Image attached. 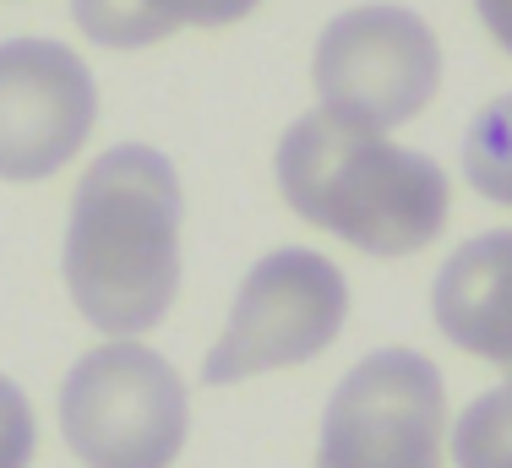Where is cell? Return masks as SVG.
<instances>
[{
  "instance_id": "1",
  "label": "cell",
  "mask_w": 512,
  "mask_h": 468,
  "mask_svg": "<svg viewBox=\"0 0 512 468\" xmlns=\"http://www.w3.org/2000/svg\"><path fill=\"white\" fill-rule=\"evenodd\" d=\"M66 289L109 338L164 322L180 289V175L164 153L126 142L88 164L66 224Z\"/></svg>"
},
{
  "instance_id": "2",
  "label": "cell",
  "mask_w": 512,
  "mask_h": 468,
  "mask_svg": "<svg viewBox=\"0 0 512 468\" xmlns=\"http://www.w3.org/2000/svg\"><path fill=\"white\" fill-rule=\"evenodd\" d=\"M278 186L306 224L365 256H414L447 224V175L425 153L393 147L327 109L300 115L278 142Z\"/></svg>"
},
{
  "instance_id": "3",
  "label": "cell",
  "mask_w": 512,
  "mask_h": 468,
  "mask_svg": "<svg viewBox=\"0 0 512 468\" xmlns=\"http://www.w3.org/2000/svg\"><path fill=\"white\" fill-rule=\"evenodd\" d=\"M60 430L88 468H169L186 447V381L142 343H104L71 365Z\"/></svg>"
},
{
  "instance_id": "4",
  "label": "cell",
  "mask_w": 512,
  "mask_h": 468,
  "mask_svg": "<svg viewBox=\"0 0 512 468\" xmlns=\"http://www.w3.org/2000/svg\"><path fill=\"white\" fill-rule=\"evenodd\" d=\"M349 316V283L316 251H273L246 273L224 338L207 349L202 381L235 387L262 371L306 365L338 338Z\"/></svg>"
},
{
  "instance_id": "5",
  "label": "cell",
  "mask_w": 512,
  "mask_h": 468,
  "mask_svg": "<svg viewBox=\"0 0 512 468\" xmlns=\"http://www.w3.org/2000/svg\"><path fill=\"white\" fill-rule=\"evenodd\" d=\"M311 77L333 120H349L360 131H393L442 88V49L414 11L360 6L327 22Z\"/></svg>"
},
{
  "instance_id": "6",
  "label": "cell",
  "mask_w": 512,
  "mask_h": 468,
  "mask_svg": "<svg viewBox=\"0 0 512 468\" xmlns=\"http://www.w3.org/2000/svg\"><path fill=\"white\" fill-rule=\"evenodd\" d=\"M442 376L414 349H376L338 381L316 468H442Z\"/></svg>"
},
{
  "instance_id": "7",
  "label": "cell",
  "mask_w": 512,
  "mask_h": 468,
  "mask_svg": "<svg viewBox=\"0 0 512 468\" xmlns=\"http://www.w3.org/2000/svg\"><path fill=\"white\" fill-rule=\"evenodd\" d=\"M99 88L93 71L55 39L0 44V180H44L82 153Z\"/></svg>"
},
{
  "instance_id": "8",
  "label": "cell",
  "mask_w": 512,
  "mask_h": 468,
  "mask_svg": "<svg viewBox=\"0 0 512 468\" xmlns=\"http://www.w3.org/2000/svg\"><path fill=\"white\" fill-rule=\"evenodd\" d=\"M431 311L463 354H480L512 376V229L480 234L447 256L431 289Z\"/></svg>"
},
{
  "instance_id": "9",
  "label": "cell",
  "mask_w": 512,
  "mask_h": 468,
  "mask_svg": "<svg viewBox=\"0 0 512 468\" xmlns=\"http://www.w3.org/2000/svg\"><path fill=\"white\" fill-rule=\"evenodd\" d=\"M71 22L104 49H148L180 28L169 0H71Z\"/></svg>"
},
{
  "instance_id": "10",
  "label": "cell",
  "mask_w": 512,
  "mask_h": 468,
  "mask_svg": "<svg viewBox=\"0 0 512 468\" xmlns=\"http://www.w3.org/2000/svg\"><path fill=\"white\" fill-rule=\"evenodd\" d=\"M463 175L480 196L512 207V93L485 104L463 137Z\"/></svg>"
},
{
  "instance_id": "11",
  "label": "cell",
  "mask_w": 512,
  "mask_h": 468,
  "mask_svg": "<svg viewBox=\"0 0 512 468\" xmlns=\"http://www.w3.org/2000/svg\"><path fill=\"white\" fill-rule=\"evenodd\" d=\"M458 468H512V392L496 387L463 409L453 430Z\"/></svg>"
},
{
  "instance_id": "12",
  "label": "cell",
  "mask_w": 512,
  "mask_h": 468,
  "mask_svg": "<svg viewBox=\"0 0 512 468\" xmlns=\"http://www.w3.org/2000/svg\"><path fill=\"white\" fill-rule=\"evenodd\" d=\"M33 447H39V425H33L28 398L0 376V468H28Z\"/></svg>"
},
{
  "instance_id": "13",
  "label": "cell",
  "mask_w": 512,
  "mask_h": 468,
  "mask_svg": "<svg viewBox=\"0 0 512 468\" xmlns=\"http://www.w3.org/2000/svg\"><path fill=\"white\" fill-rule=\"evenodd\" d=\"M175 6V17H180V28H229V22H240V17H251L262 0H169Z\"/></svg>"
},
{
  "instance_id": "14",
  "label": "cell",
  "mask_w": 512,
  "mask_h": 468,
  "mask_svg": "<svg viewBox=\"0 0 512 468\" xmlns=\"http://www.w3.org/2000/svg\"><path fill=\"white\" fill-rule=\"evenodd\" d=\"M474 11H480V22L491 28V39L512 55V0H474Z\"/></svg>"
}]
</instances>
